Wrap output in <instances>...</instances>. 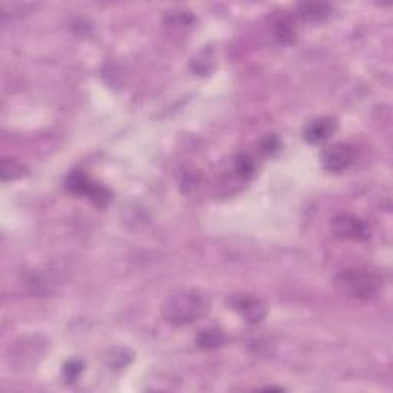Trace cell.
I'll use <instances>...</instances> for the list:
<instances>
[{
  "label": "cell",
  "mask_w": 393,
  "mask_h": 393,
  "mask_svg": "<svg viewBox=\"0 0 393 393\" xmlns=\"http://www.w3.org/2000/svg\"><path fill=\"white\" fill-rule=\"evenodd\" d=\"M262 149L266 154H273L275 151L280 149V140L275 136H268L262 143Z\"/></svg>",
  "instance_id": "14"
},
{
  "label": "cell",
  "mask_w": 393,
  "mask_h": 393,
  "mask_svg": "<svg viewBox=\"0 0 393 393\" xmlns=\"http://www.w3.org/2000/svg\"><path fill=\"white\" fill-rule=\"evenodd\" d=\"M355 158V152L352 146L336 143L329 146L327 149L322 152V166L329 172H341L352 165Z\"/></svg>",
  "instance_id": "5"
},
{
  "label": "cell",
  "mask_w": 393,
  "mask_h": 393,
  "mask_svg": "<svg viewBox=\"0 0 393 393\" xmlns=\"http://www.w3.org/2000/svg\"><path fill=\"white\" fill-rule=\"evenodd\" d=\"M335 286L350 298L369 301L376 298L383 289V278L369 271H344L335 278Z\"/></svg>",
  "instance_id": "2"
},
{
  "label": "cell",
  "mask_w": 393,
  "mask_h": 393,
  "mask_svg": "<svg viewBox=\"0 0 393 393\" xmlns=\"http://www.w3.org/2000/svg\"><path fill=\"white\" fill-rule=\"evenodd\" d=\"M82 369H83V366H82L80 361L71 360V361H68L65 364V367H63V374H65L68 381H74V380H77V376L80 375Z\"/></svg>",
  "instance_id": "13"
},
{
  "label": "cell",
  "mask_w": 393,
  "mask_h": 393,
  "mask_svg": "<svg viewBox=\"0 0 393 393\" xmlns=\"http://www.w3.org/2000/svg\"><path fill=\"white\" fill-rule=\"evenodd\" d=\"M275 34L277 39L282 42V44H292L295 40V36H297L293 25L286 19L280 20V22L275 24Z\"/></svg>",
  "instance_id": "12"
},
{
  "label": "cell",
  "mask_w": 393,
  "mask_h": 393,
  "mask_svg": "<svg viewBox=\"0 0 393 393\" xmlns=\"http://www.w3.org/2000/svg\"><path fill=\"white\" fill-rule=\"evenodd\" d=\"M329 12L331 6L322 2H304L298 5V16L307 22H321L329 16Z\"/></svg>",
  "instance_id": "8"
},
{
  "label": "cell",
  "mask_w": 393,
  "mask_h": 393,
  "mask_svg": "<svg viewBox=\"0 0 393 393\" xmlns=\"http://www.w3.org/2000/svg\"><path fill=\"white\" fill-rule=\"evenodd\" d=\"M234 307L238 312L241 313V317L252 322V325H257V322H262L266 317V307L258 298L248 297V295H241V297L234 298Z\"/></svg>",
  "instance_id": "7"
},
{
  "label": "cell",
  "mask_w": 393,
  "mask_h": 393,
  "mask_svg": "<svg viewBox=\"0 0 393 393\" xmlns=\"http://www.w3.org/2000/svg\"><path fill=\"white\" fill-rule=\"evenodd\" d=\"M210 301L206 293L189 289L171 295L163 306V317L174 326H186L205 317Z\"/></svg>",
  "instance_id": "1"
},
{
  "label": "cell",
  "mask_w": 393,
  "mask_h": 393,
  "mask_svg": "<svg viewBox=\"0 0 393 393\" xmlns=\"http://www.w3.org/2000/svg\"><path fill=\"white\" fill-rule=\"evenodd\" d=\"M234 166H235V171L237 174L240 175L243 179H248L250 177L252 174L255 171V163L254 160H252L248 154H238L234 160Z\"/></svg>",
  "instance_id": "11"
},
{
  "label": "cell",
  "mask_w": 393,
  "mask_h": 393,
  "mask_svg": "<svg viewBox=\"0 0 393 393\" xmlns=\"http://www.w3.org/2000/svg\"><path fill=\"white\" fill-rule=\"evenodd\" d=\"M195 342L199 344V347L212 350L223 346L224 342V335L217 331V329H209V331H203L199 336L195 338Z\"/></svg>",
  "instance_id": "9"
},
{
  "label": "cell",
  "mask_w": 393,
  "mask_h": 393,
  "mask_svg": "<svg viewBox=\"0 0 393 393\" xmlns=\"http://www.w3.org/2000/svg\"><path fill=\"white\" fill-rule=\"evenodd\" d=\"M336 128H338V122H336L335 117L317 118V120H313L306 126L304 140L307 143H312V145L321 143L331 136H333Z\"/></svg>",
  "instance_id": "6"
},
{
  "label": "cell",
  "mask_w": 393,
  "mask_h": 393,
  "mask_svg": "<svg viewBox=\"0 0 393 393\" xmlns=\"http://www.w3.org/2000/svg\"><path fill=\"white\" fill-rule=\"evenodd\" d=\"M332 232L341 240L364 241L370 237V228L360 217L341 214L332 220Z\"/></svg>",
  "instance_id": "4"
},
{
  "label": "cell",
  "mask_w": 393,
  "mask_h": 393,
  "mask_svg": "<svg viewBox=\"0 0 393 393\" xmlns=\"http://www.w3.org/2000/svg\"><path fill=\"white\" fill-rule=\"evenodd\" d=\"M65 186L69 192L77 195H86L97 206L108 205V201L111 200V192L107 188L94 183L88 175L80 171H73L69 174L65 181Z\"/></svg>",
  "instance_id": "3"
},
{
  "label": "cell",
  "mask_w": 393,
  "mask_h": 393,
  "mask_svg": "<svg viewBox=\"0 0 393 393\" xmlns=\"http://www.w3.org/2000/svg\"><path fill=\"white\" fill-rule=\"evenodd\" d=\"M25 174V166L19 163L16 160L5 158L2 161V180L3 181H12L22 177Z\"/></svg>",
  "instance_id": "10"
}]
</instances>
